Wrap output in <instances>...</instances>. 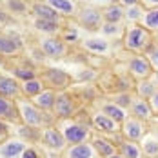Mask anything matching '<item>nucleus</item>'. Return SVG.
Segmentation results:
<instances>
[{"mask_svg":"<svg viewBox=\"0 0 158 158\" xmlns=\"http://www.w3.org/2000/svg\"><path fill=\"white\" fill-rule=\"evenodd\" d=\"M155 35L147 31L142 24H127L124 36H122V46L131 55H145V51L153 46Z\"/></svg>","mask_w":158,"mask_h":158,"instance_id":"nucleus-1","label":"nucleus"},{"mask_svg":"<svg viewBox=\"0 0 158 158\" xmlns=\"http://www.w3.org/2000/svg\"><path fill=\"white\" fill-rule=\"evenodd\" d=\"M16 109H18V114H20L22 126H27V127L44 129L48 126H53V122L56 120L55 116H51L53 113H46V111L38 109L31 100H27L24 96L16 100Z\"/></svg>","mask_w":158,"mask_h":158,"instance_id":"nucleus-2","label":"nucleus"},{"mask_svg":"<svg viewBox=\"0 0 158 158\" xmlns=\"http://www.w3.org/2000/svg\"><path fill=\"white\" fill-rule=\"evenodd\" d=\"M56 127L60 129V133L64 135L67 145L69 143H82V142H89L93 129L89 124L78 122L75 118H65V120H56Z\"/></svg>","mask_w":158,"mask_h":158,"instance_id":"nucleus-3","label":"nucleus"},{"mask_svg":"<svg viewBox=\"0 0 158 158\" xmlns=\"http://www.w3.org/2000/svg\"><path fill=\"white\" fill-rule=\"evenodd\" d=\"M75 20L80 27L87 29V31H100L102 24H104V16H102V9H98L96 6H80Z\"/></svg>","mask_w":158,"mask_h":158,"instance_id":"nucleus-4","label":"nucleus"},{"mask_svg":"<svg viewBox=\"0 0 158 158\" xmlns=\"http://www.w3.org/2000/svg\"><path fill=\"white\" fill-rule=\"evenodd\" d=\"M77 111H78V102L69 91L56 93V102H55V107H53V116L56 120L73 118L77 114Z\"/></svg>","mask_w":158,"mask_h":158,"instance_id":"nucleus-5","label":"nucleus"},{"mask_svg":"<svg viewBox=\"0 0 158 158\" xmlns=\"http://www.w3.org/2000/svg\"><path fill=\"white\" fill-rule=\"evenodd\" d=\"M40 78L44 80L46 87L60 93V91H67L69 85H71V75H67L64 69H56V67H48L40 73Z\"/></svg>","mask_w":158,"mask_h":158,"instance_id":"nucleus-6","label":"nucleus"},{"mask_svg":"<svg viewBox=\"0 0 158 158\" xmlns=\"http://www.w3.org/2000/svg\"><path fill=\"white\" fill-rule=\"evenodd\" d=\"M147 131H149V122H143V120L135 118L131 114H127V118L120 124V133L126 140L140 142Z\"/></svg>","mask_w":158,"mask_h":158,"instance_id":"nucleus-7","label":"nucleus"},{"mask_svg":"<svg viewBox=\"0 0 158 158\" xmlns=\"http://www.w3.org/2000/svg\"><path fill=\"white\" fill-rule=\"evenodd\" d=\"M38 46H40V51L44 53V56H48L51 60H60L69 53V46L60 36H46L40 40Z\"/></svg>","mask_w":158,"mask_h":158,"instance_id":"nucleus-8","label":"nucleus"},{"mask_svg":"<svg viewBox=\"0 0 158 158\" xmlns=\"http://www.w3.org/2000/svg\"><path fill=\"white\" fill-rule=\"evenodd\" d=\"M127 65V73H129V77L135 80H145L151 77V73H153V67H151V64L147 60V56L145 55H133L129 60L126 62Z\"/></svg>","mask_w":158,"mask_h":158,"instance_id":"nucleus-9","label":"nucleus"},{"mask_svg":"<svg viewBox=\"0 0 158 158\" xmlns=\"http://www.w3.org/2000/svg\"><path fill=\"white\" fill-rule=\"evenodd\" d=\"M89 126H91V129H95V133L106 135V136L114 135V133H120V124L114 122V120L109 118V116H106V114L100 113V111H95V113L91 114Z\"/></svg>","mask_w":158,"mask_h":158,"instance_id":"nucleus-10","label":"nucleus"},{"mask_svg":"<svg viewBox=\"0 0 158 158\" xmlns=\"http://www.w3.org/2000/svg\"><path fill=\"white\" fill-rule=\"evenodd\" d=\"M24 51V42L16 33H0V55L13 58L22 55Z\"/></svg>","mask_w":158,"mask_h":158,"instance_id":"nucleus-11","label":"nucleus"},{"mask_svg":"<svg viewBox=\"0 0 158 158\" xmlns=\"http://www.w3.org/2000/svg\"><path fill=\"white\" fill-rule=\"evenodd\" d=\"M40 142L44 143L48 149L51 151H58V153H62L64 149L67 147V142H65V138H64V135L60 133V129L56 126H48L42 129V138H40Z\"/></svg>","mask_w":158,"mask_h":158,"instance_id":"nucleus-12","label":"nucleus"},{"mask_svg":"<svg viewBox=\"0 0 158 158\" xmlns=\"http://www.w3.org/2000/svg\"><path fill=\"white\" fill-rule=\"evenodd\" d=\"M31 15L35 18H42V20L56 22V24L64 22V16L58 11H55L48 2H40V0H33L31 2Z\"/></svg>","mask_w":158,"mask_h":158,"instance_id":"nucleus-13","label":"nucleus"},{"mask_svg":"<svg viewBox=\"0 0 158 158\" xmlns=\"http://www.w3.org/2000/svg\"><path fill=\"white\" fill-rule=\"evenodd\" d=\"M62 158H100L91 142L69 143L62 151Z\"/></svg>","mask_w":158,"mask_h":158,"instance_id":"nucleus-14","label":"nucleus"},{"mask_svg":"<svg viewBox=\"0 0 158 158\" xmlns=\"http://www.w3.org/2000/svg\"><path fill=\"white\" fill-rule=\"evenodd\" d=\"M127 113H129L131 116H135V118L143 120V122H151V120L155 118V114H153V111H151V106H149V100L140 98V96H136V95L133 96V102H131Z\"/></svg>","mask_w":158,"mask_h":158,"instance_id":"nucleus-15","label":"nucleus"},{"mask_svg":"<svg viewBox=\"0 0 158 158\" xmlns=\"http://www.w3.org/2000/svg\"><path fill=\"white\" fill-rule=\"evenodd\" d=\"M0 96L9 98V100H18V98H22L20 82L16 78H13L11 75H2V73H0Z\"/></svg>","mask_w":158,"mask_h":158,"instance_id":"nucleus-16","label":"nucleus"},{"mask_svg":"<svg viewBox=\"0 0 158 158\" xmlns=\"http://www.w3.org/2000/svg\"><path fill=\"white\" fill-rule=\"evenodd\" d=\"M89 142L93 143V147H95V151L98 153V156L100 158H107V156L114 155V153L118 151L116 143L111 142L106 135H100V133H93Z\"/></svg>","mask_w":158,"mask_h":158,"instance_id":"nucleus-17","label":"nucleus"},{"mask_svg":"<svg viewBox=\"0 0 158 158\" xmlns=\"http://www.w3.org/2000/svg\"><path fill=\"white\" fill-rule=\"evenodd\" d=\"M0 120L7 122V124L22 126L20 114H18V109H16V100H9V98L0 96Z\"/></svg>","mask_w":158,"mask_h":158,"instance_id":"nucleus-18","label":"nucleus"},{"mask_svg":"<svg viewBox=\"0 0 158 158\" xmlns=\"http://www.w3.org/2000/svg\"><path fill=\"white\" fill-rule=\"evenodd\" d=\"M82 48L89 53L95 55H109L111 53V42L107 38H100V36H93V38H85L82 40Z\"/></svg>","mask_w":158,"mask_h":158,"instance_id":"nucleus-19","label":"nucleus"},{"mask_svg":"<svg viewBox=\"0 0 158 158\" xmlns=\"http://www.w3.org/2000/svg\"><path fill=\"white\" fill-rule=\"evenodd\" d=\"M98 111H100V113H104L106 116L113 118V120H114V122H118V124H122V122L127 118V114H129V113H127V109L120 107V106H116V104H114V102H111V100L100 102Z\"/></svg>","mask_w":158,"mask_h":158,"instance_id":"nucleus-20","label":"nucleus"},{"mask_svg":"<svg viewBox=\"0 0 158 158\" xmlns=\"http://www.w3.org/2000/svg\"><path fill=\"white\" fill-rule=\"evenodd\" d=\"M33 104L38 107V109L46 111V113H53V107H55V102H56V91L46 87L40 95H36L31 100Z\"/></svg>","mask_w":158,"mask_h":158,"instance_id":"nucleus-21","label":"nucleus"},{"mask_svg":"<svg viewBox=\"0 0 158 158\" xmlns=\"http://www.w3.org/2000/svg\"><path fill=\"white\" fill-rule=\"evenodd\" d=\"M26 147H27L26 140H22V138H9L7 142L0 147V156H4V158H18L20 156V153H22Z\"/></svg>","mask_w":158,"mask_h":158,"instance_id":"nucleus-22","label":"nucleus"},{"mask_svg":"<svg viewBox=\"0 0 158 158\" xmlns=\"http://www.w3.org/2000/svg\"><path fill=\"white\" fill-rule=\"evenodd\" d=\"M20 89H22V96L27 98V100H33L36 95H40L44 89H46V84L40 77L31 80H26V82H20Z\"/></svg>","mask_w":158,"mask_h":158,"instance_id":"nucleus-23","label":"nucleus"},{"mask_svg":"<svg viewBox=\"0 0 158 158\" xmlns=\"http://www.w3.org/2000/svg\"><path fill=\"white\" fill-rule=\"evenodd\" d=\"M104 22H113V24H122L126 20V7L122 4H109L102 9Z\"/></svg>","mask_w":158,"mask_h":158,"instance_id":"nucleus-24","label":"nucleus"},{"mask_svg":"<svg viewBox=\"0 0 158 158\" xmlns=\"http://www.w3.org/2000/svg\"><path fill=\"white\" fill-rule=\"evenodd\" d=\"M46 2H48L55 11H58L64 18H67V16L75 18L77 11H78V6H77L75 0H46Z\"/></svg>","mask_w":158,"mask_h":158,"instance_id":"nucleus-25","label":"nucleus"},{"mask_svg":"<svg viewBox=\"0 0 158 158\" xmlns=\"http://www.w3.org/2000/svg\"><path fill=\"white\" fill-rule=\"evenodd\" d=\"M2 6L9 15H29L31 13V4L27 0H2Z\"/></svg>","mask_w":158,"mask_h":158,"instance_id":"nucleus-26","label":"nucleus"},{"mask_svg":"<svg viewBox=\"0 0 158 158\" xmlns=\"http://www.w3.org/2000/svg\"><path fill=\"white\" fill-rule=\"evenodd\" d=\"M140 147H142V153L145 158H156L158 156V138L147 131L143 135V138L140 140Z\"/></svg>","mask_w":158,"mask_h":158,"instance_id":"nucleus-27","label":"nucleus"},{"mask_svg":"<svg viewBox=\"0 0 158 158\" xmlns=\"http://www.w3.org/2000/svg\"><path fill=\"white\" fill-rule=\"evenodd\" d=\"M33 27L38 33H44L46 36H58V33L62 31V24L49 22V20H42V18H35Z\"/></svg>","mask_w":158,"mask_h":158,"instance_id":"nucleus-28","label":"nucleus"},{"mask_svg":"<svg viewBox=\"0 0 158 158\" xmlns=\"http://www.w3.org/2000/svg\"><path fill=\"white\" fill-rule=\"evenodd\" d=\"M118 153L124 155L126 158H143L140 142H133V140H126V138L118 143Z\"/></svg>","mask_w":158,"mask_h":158,"instance_id":"nucleus-29","label":"nucleus"},{"mask_svg":"<svg viewBox=\"0 0 158 158\" xmlns=\"http://www.w3.org/2000/svg\"><path fill=\"white\" fill-rule=\"evenodd\" d=\"M11 77L16 78L18 82H26V80H31V78L40 77V73H38L33 65L24 64V65H13V67H11Z\"/></svg>","mask_w":158,"mask_h":158,"instance_id":"nucleus-30","label":"nucleus"},{"mask_svg":"<svg viewBox=\"0 0 158 158\" xmlns=\"http://www.w3.org/2000/svg\"><path fill=\"white\" fill-rule=\"evenodd\" d=\"M156 91L158 89L153 85V82H151L149 78L136 80V82H135V87H133V93H135L136 96H140V98H145V100H149Z\"/></svg>","mask_w":158,"mask_h":158,"instance_id":"nucleus-31","label":"nucleus"},{"mask_svg":"<svg viewBox=\"0 0 158 158\" xmlns=\"http://www.w3.org/2000/svg\"><path fill=\"white\" fill-rule=\"evenodd\" d=\"M140 24H142L147 31L156 35L158 33V7H155V9H145Z\"/></svg>","mask_w":158,"mask_h":158,"instance_id":"nucleus-32","label":"nucleus"},{"mask_svg":"<svg viewBox=\"0 0 158 158\" xmlns=\"http://www.w3.org/2000/svg\"><path fill=\"white\" fill-rule=\"evenodd\" d=\"M100 31H102V35H104V36H107V38H120V40H122L126 27H124L122 24L104 22V24H102V27H100Z\"/></svg>","mask_w":158,"mask_h":158,"instance_id":"nucleus-33","label":"nucleus"},{"mask_svg":"<svg viewBox=\"0 0 158 158\" xmlns=\"http://www.w3.org/2000/svg\"><path fill=\"white\" fill-rule=\"evenodd\" d=\"M143 11H145V9H143L142 4L126 7V20H127V24H140V20H142V16H143Z\"/></svg>","mask_w":158,"mask_h":158,"instance_id":"nucleus-34","label":"nucleus"},{"mask_svg":"<svg viewBox=\"0 0 158 158\" xmlns=\"http://www.w3.org/2000/svg\"><path fill=\"white\" fill-rule=\"evenodd\" d=\"M133 96H135L133 91H122V93H114L109 100L114 102L116 106L124 107V109H129V106H131V102H133Z\"/></svg>","mask_w":158,"mask_h":158,"instance_id":"nucleus-35","label":"nucleus"},{"mask_svg":"<svg viewBox=\"0 0 158 158\" xmlns=\"http://www.w3.org/2000/svg\"><path fill=\"white\" fill-rule=\"evenodd\" d=\"M20 136L27 142H38L42 138V129H36V127H27L22 126L20 127Z\"/></svg>","mask_w":158,"mask_h":158,"instance_id":"nucleus-36","label":"nucleus"},{"mask_svg":"<svg viewBox=\"0 0 158 158\" xmlns=\"http://www.w3.org/2000/svg\"><path fill=\"white\" fill-rule=\"evenodd\" d=\"M145 56L151 64L153 71H158V42H153V46L145 51Z\"/></svg>","mask_w":158,"mask_h":158,"instance_id":"nucleus-37","label":"nucleus"},{"mask_svg":"<svg viewBox=\"0 0 158 158\" xmlns=\"http://www.w3.org/2000/svg\"><path fill=\"white\" fill-rule=\"evenodd\" d=\"M62 38L64 42L67 44V46H71V44H75V42H78L80 40V36H78V31L77 29H69V27H62Z\"/></svg>","mask_w":158,"mask_h":158,"instance_id":"nucleus-38","label":"nucleus"},{"mask_svg":"<svg viewBox=\"0 0 158 158\" xmlns=\"http://www.w3.org/2000/svg\"><path fill=\"white\" fill-rule=\"evenodd\" d=\"M18 158H44V155H42L40 149H36L35 145H27V147L20 153Z\"/></svg>","mask_w":158,"mask_h":158,"instance_id":"nucleus-39","label":"nucleus"},{"mask_svg":"<svg viewBox=\"0 0 158 158\" xmlns=\"http://www.w3.org/2000/svg\"><path fill=\"white\" fill-rule=\"evenodd\" d=\"M9 140V127H7V122H2L0 120V147Z\"/></svg>","mask_w":158,"mask_h":158,"instance_id":"nucleus-40","label":"nucleus"},{"mask_svg":"<svg viewBox=\"0 0 158 158\" xmlns=\"http://www.w3.org/2000/svg\"><path fill=\"white\" fill-rule=\"evenodd\" d=\"M149 106H151V111H153L155 118H158V91L149 98Z\"/></svg>","mask_w":158,"mask_h":158,"instance_id":"nucleus-41","label":"nucleus"},{"mask_svg":"<svg viewBox=\"0 0 158 158\" xmlns=\"http://www.w3.org/2000/svg\"><path fill=\"white\" fill-rule=\"evenodd\" d=\"M140 4L143 6V9H155V7H158V0H140Z\"/></svg>","mask_w":158,"mask_h":158,"instance_id":"nucleus-42","label":"nucleus"},{"mask_svg":"<svg viewBox=\"0 0 158 158\" xmlns=\"http://www.w3.org/2000/svg\"><path fill=\"white\" fill-rule=\"evenodd\" d=\"M149 131H151V133H153V135H155V136L158 138V122L155 120V118L149 122Z\"/></svg>","mask_w":158,"mask_h":158,"instance_id":"nucleus-43","label":"nucleus"},{"mask_svg":"<svg viewBox=\"0 0 158 158\" xmlns=\"http://www.w3.org/2000/svg\"><path fill=\"white\" fill-rule=\"evenodd\" d=\"M7 20H9V13L4 7H0V24H6Z\"/></svg>","mask_w":158,"mask_h":158,"instance_id":"nucleus-44","label":"nucleus"},{"mask_svg":"<svg viewBox=\"0 0 158 158\" xmlns=\"http://www.w3.org/2000/svg\"><path fill=\"white\" fill-rule=\"evenodd\" d=\"M120 4H122L124 7H129V6H138L140 0H120Z\"/></svg>","mask_w":158,"mask_h":158,"instance_id":"nucleus-45","label":"nucleus"},{"mask_svg":"<svg viewBox=\"0 0 158 158\" xmlns=\"http://www.w3.org/2000/svg\"><path fill=\"white\" fill-rule=\"evenodd\" d=\"M149 80L153 82V85L158 89V71H153V73H151V77H149Z\"/></svg>","mask_w":158,"mask_h":158,"instance_id":"nucleus-46","label":"nucleus"},{"mask_svg":"<svg viewBox=\"0 0 158 158\" xmlns=\"http://www.w3.org/2000/svg\"><path fill=\"white\" fill-rule=\"evenodd\" d=\"M107 158H126V156H124V155H120V153H118V151H116V153H114V155H111V156H107Z\"/></svg>","mask_w":158,"mask_h":158,"instance_id":"nucleus-47","label":"nucleus"},{"mask_svg":"<svg viewBox=\"0 0 158 158\" xmlns=\"http://www.w3.org/2000/svg\"><path fill=\"white\" fill-rule=\"evenodd\" d=\"M109 4H120V0H107Z\"/></svg>","mask_w":158,"mask_h":158,"instance_id":"nucleus-48","label":"nucleus"},{"mask_svg":"<svg viewBox=\"0 0 158 158\" xmlns=\"http://www.w3.org/2000/svg\"><path fill=\"white\" fill-rule=\"evenodd\" d=\"M155 42H158V33L155 35Z\"/></svg>","mask_w":158,"mask_h":158,"instance_id":"nucleus-49","label":"nucleus"},{"mask_svg":"<svg viewBox=\"0 0 158 158\" xmlns=\"http://www.w3.org/2000/svg\"><path fill=\"white\" fill-rule=\"evenodd\" d=\"M0 26H2V24H0Z\"/></svg>","mask_w":158,"mask_h":158,"instance_id":"nucleus-50","label":"nucleus"},{"mask_svg":"<svg viewBox=\"0 0 158 158\" xmlns=\"http://www.w3.org/2000/svg\"><path fill=\"white\" fill-rule=\"evenodd\" d=\"M156 158H158V156H156Z\"/></svg>","mask_w":158,"mask_h":158,"instance_id":"nucleus-51","label":"nucleus"}]
</instances>
